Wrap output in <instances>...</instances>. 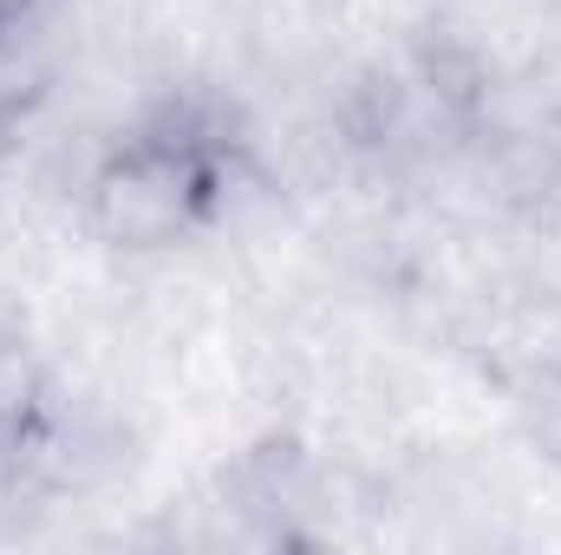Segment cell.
Returning <instances> with one entry per match:
<instances>
[{"mask_svg":"<svg viewBox=\"0 0 561 555\" xmlns=\"http://www.w3.org/2000/svg\"><path fill=\"white\" fill-rule=\"evenodd\" d=\"M249 177V138L209 99H157L99 144L79 216L112 256H170L203 242Z\"/></svg>","mask_w":561,"mask_h":555,"instance_id":"cell-1","label":"cell"},{"mask_svg":"<svg viewBox=\"0 0 561 555\" xmlns=\"http://www.w3.org/2000/svg\"><path fill=\"white\" fill-rule=\"evenodd\" d=\"M39 7H46V0H0V46H13V39L33 26Z\"/></svg>","mask_w":561,"mask_h":555,"instance_id":"cell-3","label":"cell"},{"mask_svg":"<svg viewBox=\"0 0 561 555\" xmlns=\"http://www.w3.org/2000/svg\"><path fill=\"white\" fill-rule=\"evenodd\" d=\"M59 451V386L26 333L0 320V503H20Z\"/></svg>","mask_w":561,"mask_h":555,"instance_id":"cell-2","label":"cell"},{"mask_svg":"<svg viewBox=\"0 0 561 555\" xmlns=\"http://www.w3.org/2000/svg\"><path fill=\"white\" fill-rule=\"evenodd\" d=\"M556 183H561V157H556Z\"/></svg>","mask_w":561,"mask_h":555,"instance_id":"cell-4","label":"cell"}]
</instances>
